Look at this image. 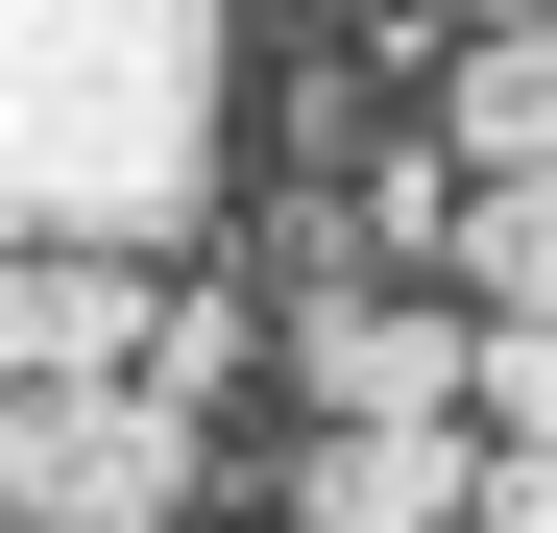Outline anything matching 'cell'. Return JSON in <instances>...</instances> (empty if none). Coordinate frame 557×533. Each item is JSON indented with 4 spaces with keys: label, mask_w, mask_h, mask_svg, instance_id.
Returning a JSON list of instances; mask_svg holds the SVG:
<instances>
[{
    "label": "cell",
    "mask_w": 557,
    "mask_h": 533,
    "mask_svg": "<svg viewBox=\"0 0 557 533\" xmlns=\"http://www.w3.org/2000/svg\"><path fill=\"white\" fill-rule=\"evenodd\" d=\"M243 98V0H0V219L25 243H195Z\"/></svg>",
    "instance_id": "obj_1"
},
{
    "label": "cell",
    "mask_w": 557,
    "mask_h": 533,
    "mask_svg": "<svg viewBox=\"0 0 557 533\" xmlns=\"http://www.w3.org/2000/svg\"><path fill=\"white\" fill-rule=\"evenodd\" d=\"M0 509L25 533H195V412L170 388H25L0 412Z\"/></svg>",
    "instance_id": "obj_2"
},
{
    "label": "cell",
    "mask_w": 557,
    "mask_h": 533,
    "mask_svg": "<svg viewBox=\"0 0 557 533\" xmlns=\"http://www.w3.org/2000/svg\"><path fill=\"white\" fill-rule=\"evenodd\" d=\"M170 364V292L122 243H25L0 266V388H146Z\"/></svg>",
    "instance_id": "obj_3"
},
{
    "label": "cell",
    "mask_w": 557,
    "mask_h": 533,
    "mask_svg": "<svg viewBox=\"0 0 557 533\" xmlns=\"http://www.w3.org/2000/svg\"><path fill=\"white\" fill-rule=\"evenodd\" d=\"M292 533H485V436H292Z\"/></svg>",
    "instance_id": "obj_4"
},
{
    "label": "cell",
    "mask_w": 557,
    "mask_h": 533,
    "mask_svg": "<svg viewBox=\"0 0 557 533\" xmlns=\"http://www.w3.org/2000/svg\"><path fill=\"white\" fill-rule=\"evenodd\" d=\"M436 146H460V195H533V170H557V25H460Z\"/></svg>",
    "instance_id": "obj_5"
},
{
    "label": "cell",
    "mask_w": 557,
    "mask_h": 533,
    "mask_svg": "<svg viewBox=\"0 0 557 533\" xmlns=\"http://www.w3.org/2000/svg\"><path fill=\"white\" fill-rule=\"evenodd\" d=\"M460 315H557V170L460 219Z\"/></svg>",
    "instance_id": "obj_6"
},
{
    "label": "cell",
    "mask_w": 557,
    "mask_h": 533,
    "mask_svg": "<svg viewBox=\"0 0 557 533\" xmlns=\"http://www.w3.org/2000/svg\"><path fill=\"white\" fill-rule=\"evenodd\" d=\"M485 533H557V461H485Z\"/></svg>",
    "instance_id": "obj_7"
},
{
    "label": "cell",
    "mask_w": 557,
    "mask_h": 533,
    "mask_svg": "<svg viewBox=\"0 0 557 533\" xmlns=\"http://www.w3.org/2000/svg\"><path fill=\"white\" fill-rule=\"evenodd\" d=\"M485 25H557V0H485Z\"/></svg>",
    "instance_id": "obj_8"
}]
</instances>
